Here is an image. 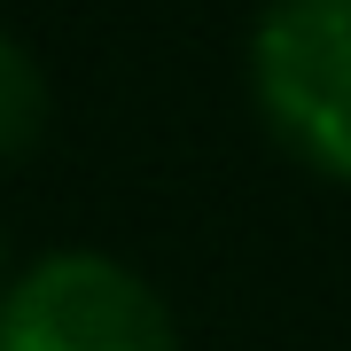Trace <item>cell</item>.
Segmentation results:
<instances>
[{
	"mask_svg": "<svg viewBox=\"0 0 351 351\" xmlns=\"http://www.w3.org/2000/svg\"><path fill=\"white\" fill-rule=\"evenodd\" d=\"M8 281H16V258H8V226H0V297H8Z\"/></svg>",
	"mask_w": 351,
	"mask_h": 351,
	"instance_id": "277c9868",
	"label": "cell"
},
{
	"mask_svg": "<svg viewBox=\"0 0 351 351\" xmlns=\"http://www.w3.org/2000/svg\"><path fill=\"white\" fill-rule=\"evenodd\" d=\"M39 133H47V71L39 55L0 24V164L32 156Z\"/></svg>",
	"mask_w": 351,
	"mask_h": 351,
	"instance_id": "3957f363",
	"label": "cell"
},
{
	"mask_svg": "<svg viewBox=\"0 0 351 351\" xmlns=\"http://www.w3.org/2000/svg\"><path fill=\"white\" fill-rule=\"evenodd\" d=\"M0 351H180V320L141 265L110 250H39L0 297Z\"/></svg>",
	"mask_w": 351,
	"mask_h": 351,
	"instance_id": "7a4b0ae2",
	"label": "cell"
},
{
	"mask_svg": "<svg viewBox=\"0 0 351 351\" xmlns=\"http://www.w3.org/2000/svg\"><path fill=\"white\" fill-rule=\"evenodd\" d=\"M250 101L304 172L351 188V0H265L250 24Z\"/></svg>",
	"mask_w": 351,
	"mask_h": 351,
	"instance_id": "6da1fadb",
	"label": "cell"
}]
</instances>
